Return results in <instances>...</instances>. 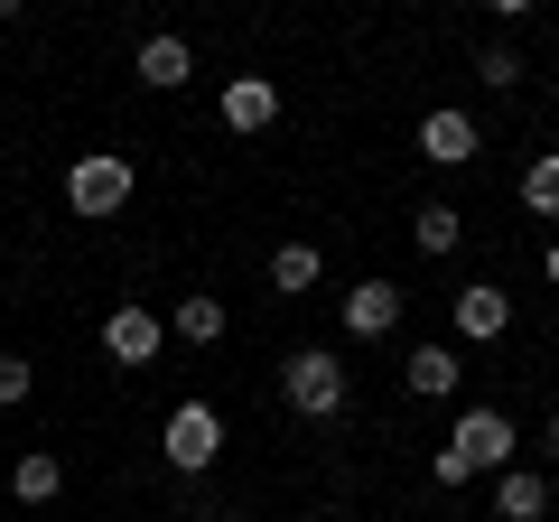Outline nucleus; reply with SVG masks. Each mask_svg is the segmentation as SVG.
<instances>
[{"mask_svg": "<svg viewBox=\"0 0 559 522\" xmlns=\"http://www.w3.org/2000/svg\"><path fill=\"white\" fill-rule=\"evenodd\" d=\"M513 420H503L495 402H476V411H457V429H448V448L429 458V485H466V476H503L513 466Z\"/></svg>", "mask_w": 559, "mask_h": 522, "instance_id": "1", "label": "nucleus"}, {"mask_svg": "<svg viewBox=\"0 0 559 522\" xmlns=\"http://www.w3.org/2000/svg\"><path fill=\"white\" fill-rule=\"evenodd\" d=\"M280 402L299 411V420H336L345 411V364L318 355V345H299V355L280 364Z\"/></svg>", "mask_w": 559, "mask_h": 522, "instance_id": "2", "label": "nucleus"}, {"mask_svg": "<svg viewBox=\"0 0 559 522\" xmlns=\"http://www.w3.org/2000/svg\"><path fill=\"white\" fill-rule=\"evenodd\" d=\"M131 159H121V150H84L75 168H66V205H75V215H121V205H131Z\"/></svg>", "mask_w": 559, "mask_h": 522, "instance_id": "3", "label": "nucleus"}, {"mask_svg": "<svg viewBox=\"0 0 559 522\" xmlns=\"http://www.w3.org/2000/svg\"><path fill=\"white\" fill-rule=\"evenodd\" d=\"M215 458H224V411L215 402H178L168 411V466H178V476H205Z\"/></svg>", "mask_w": 559, "mask_h": 522, "instance_id": "4", "label": "nucleus"}, {"mask_svg": "<svg viewBox=\"0 0 559 522\" xmlns=\"http://www.w3.org/2000/svg\"><path fill=\"white\" fill-rule=\"evenodd\" d=\"M159 345H168V318H159V308L121 299L112 318H103V355H112V364H159Z\"/></svg>", "mask_w": 559, "mask_h": 522, "instance_id": "5", "label": "nucleus"}, {"mask_svg": "<svg viewBox=\"0 0 559 522\" xmlns=\"http://www.w3.org/2000/svg\"><path fill=\"white\" fill-rule=\"evenodd\" d=\"M448 327H457V345H495V336H513V299L495 281H466L448 299Z\"/></svg>", "mask_w": 559, "mask_h": 522, "instance_id": "6", "label": "nucleus"}, {"mask_svg": "<svg viewBox=\"0 0 559 522\" xmlns=\"http://www.w3.org/2000/svg\"><path fill=\"white\" fill-rule=\"evenodd\" d=\"M476 150H485V131H476V112H457V103H439V112L419 121V159L429 168H476Z\"/></svg>", "mask_w": 559, "mask_h": 522, "instance_id": "7", "label": "nucleus"}, {"mask_svg": "<svg viewBox=\"0 0 559 522\" xmlns=\"http://www.w3.org/2000/svg\"><path fill=\"white\" fill-rule=\"evenodd\" d=\"M336 308H345V336H364V345H373V336H392V327H401V308H411V299H401L392 281H355Z\"/></svg>", "mask_w": 559, "mask_h": 522, "instance_id": "8", "label": "nucleus"}, {"mask_svg": "<svg viewBox=\"0 0 559 522\" xmlns=\"http://www.w3.org/2000/svg\"><path fill=\"white\" fill-rule=\"evenodd\" d=\"M215 112H224V131H242V141H252V131H271V121H280V84H271V75H234Z\"/></svg>", "mask_w": 559, "mask_h": 522, "instance_id": "9", "label": "nucleus"}, {"mask_svg": "<svg viewBox=\"0 0 559 522\" xmlns=\"http://www.w3.org/2000/svg\"><path fill=\"white\" fill-rule=\"evenodd\" d=\"M401 382H411L419 402H448L466 382V364H457V345H411V364H401Z\"/></svg>", "mask_w": 559, "mask_h": 522, "instance_id": "10", "label": "nucleus"}, {"mask_svg": "<svg viewBox=\"0 0 559 522\" xmlns=\"http://www.w3.org/2000/svg\"><path fill=\"white\" fill-rule=\"evenodd\" d=\"M187 75H197V47H187V38H168V28H159V38H140V84L178 94Z\"/></svg>", "mask_w": 559, "mask_h": 522, "instance_id": "11", "label": "nucleus"}, {"mask_svg": "<svg viewBox=\"0 0 559 522\" xmlns=\"http://www.w3.org/2000/svg\"><path fill=\"white\" fill-rule=\"evenodd\" d=\"M495 513H503V522H540V513H550V476L503 466V476H495Z\"/></svg>", "mask_w": 559, "mask_h": 522, "instance_id": "12", "label": "nucleus"}, {"mask_svg": "<svg viewBox=\"0 0 559 522\" xmlns=\"http://www.w3.org/2000/svg\"><path fill=\"white\" fill-rule=\"evenodd\" d=\"M318 281H326V252H318V242H280V252H271V289H280V299H308Z\"/></svg>", "mask_w": 559, "mask_h": 522, "instance_id": "13", "label": "nucleus"}, {"mask_svg": "<svg viewBox=\"0 0 559 522\" xmlns=\"http://www.w3.org/2000/svg\"><path fill=\"white\" fill-rule=\"evenodd\" d=\"M411 242H419V252H457V242H466V215H457V205H448V197H429V205H419V215H411Z\"/></svg>", "mask_w": 559, "mask_h": 522, "instance_id": "14", "label": "nucleus"}, {"mask_svg": "<svg viewBox=\"0 0 559 522\" xmlns=\"http://www.w3.org/2000/svg\"><path fill=\"white\" fill-rule=\"evenodd\" d=\"M66 495V466L47 458V448H28L20 466H10V503H57Z\"/></svg>", "mask_w": 559, "mask_h": 522, "instance_id": "15", "label": "nucleus"}, {"mask_svg": "<svg viewBox=\"0 0 559 522\" xmlns=\"http://www.w3.org/2000/svg\"><path fill=\"white\" fill-rule=\"evenodd\" d=\"M522 205H532L540 224H559V150H540V159L522 168Z\"/></svg>", "mask_w": 559, "mask_h": 522, "instance_id": "16", "label": "nucleus"}, {"mask_svg": "<svg viewBox=\"0 0 559 522\" xmlns=\"http://www.w3.org/2000/svg\"><path fill=\"white\" fill-rule=\"evenodd\" d=\"M168 327H178L187 345H215V336H224V299H205V289H197V299L168 308Z\"/></svg>", "mask_w": 559, "mask_h": 522, "instance_id": "17", "label": "nucleus"}, {"mask_svg": "<svg viewBox=\"0 0 559 522\" xmlns=\"http://www.w3.org/2000/svg\"><path fill=\"white\" fill-rule=\"evenodd\" d=\"M476 75L495 84V94H513V84H522V57H513V47H503V38H495V47H485V57H476Z\"/></svg>", "mask_w": 559, "mask_h": 522, "instance_id": "18", "label": "nucleus"}, {"mask_svg": "<svg viewBox=\"0 0 559 522\" xmlns=\"http://www.w3.org/2000/svg\"><path fill=\"white\" fill-rule=\"evenodd\" d=\"M28 382H38V373H28V355H0V411H20Z\"/></svg>", "mask_w": 559, "mask_h": 522, "instance_id": "19", "label": "nucleus"}, {"mask_svg": "<svg viewBox=\"0 0 559 522\" xmlns=\"http://www.w3.org/2000/svg\"><path fill=\"white\" fill-rule=\"evenodd\" d=\"M540 271H550V289H559V242H550V261H540Z\"/></svg>", "mask_w": 559, "mask_h": 522, "instance_id": "20", "label": "nucleus"}, {"mask_svg": "<svg viewBox=\"0 0 559 522\" xmlns=\"http://www.w3.org/2000/svg\"><path fill=\"white\" fill-rule=\"evenodd\" d=\"M550 458H559V411H550Z\"/></svg>", "mask_w": 559, "mask_h": 522, "instance_id": "21", "label": "nucleus"}]
</instances>
